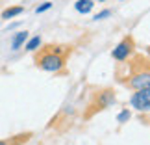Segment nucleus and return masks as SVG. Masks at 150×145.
Segmentation results:
<instances>
[{
	"label": "nucleus",
	"instance_id": "1",
	"mask_svg": "<svg viewBox=\"0 0 150 145\" xmlns=\"http://www.w3.org/2000/svg\"><path fill=\"white\" fill-rule=\"evenodd\" d=\"M115 78L132 91L150 86V49L146 52H132L126 60L117 63Z\"/></svg>",
	"mask_w": 150,
	"mask_h": 145
},
{
	"label": "nucleus",
	"instance_id": "2",
	"mask_svg": "<svg viewBox=\"0 0 150 145\" xmlns=\"http://www.w3.org/2000/svg\"><path fill=\"white\" fill-rule=\"evenodd\" d=\"M72 52V47L69 45H43L41 49L33 50V61L41 71L47 73H56L59 74L65 71L67 60Z\"/></svg>",
	"mask_w": 150,
	"mask_h": 145
},
{
	"label": "nucleus",
	"instance_id": "3",
	"mask_svg": "<svg viewBox=\"0 0 150 145\" xmlns=\"http://www.w3.org/2000/svg\"><path fill=\"white\" fill-rule=\"evenodd\" d=\"M115 101H117V97H115V91L111 88L95 89L93 93L89 95L87 104H85V110H83V115H82L83 121H89L98 112H104L106 108H109L111 104H115Z\"/></svg>",
	"mask_w": 150,
	"mask_h": 145
},
{
	"label": "nucleus",
	"instance_id": "4",
	"mask_svg": "<svg viewBox=\"0 0 150 145\" xmlns=\"http://www.w3.org/2000/svg\"><path fill=\"white\" fill-rule=\"evenodd\" d=\"M132 108H135L137 112H150V86L143 89H137L130 99Z\"/></svg>",
	"mask_w": 150,
	"mask_h": 145
},
{
	"label": "nucleus",
	"instance_id": "5",
	"mask_svg": "<svg viewBox=\"0 0 150 145\" xmlns=\"http://www.w3.org/2000/svg\"><path fill=\"white\" fill-rule=\"evenodd\" d=\"M134 50H135V39L132 37V36H126L122 41H120L117 47L113 49L111 56H113L115 61H122V60H126V58H128Z\"/></svg>",
	"mask_w": 150,
	"mask_h": 145
},
{
	"label": "nucleus",
	"instance_id": "6",
	"mask_svg": "<svg viewBox=\"0 0 150 145\" xmlns=\"http://www.w3.org/2000/svg\"><path fill=\"white\" fill-rule=\"evenodd\" d=\"M32 138H33V132H21V134H15V136L0 140V145H24V143L30 141Z\"/></svg>",
	"mask_w": 150,
	"mask_h": 145
},
{
	"label": "nucleus",
	"instance_id": "7",
	"mask_svg": "<svg viewBox=\"0 0 150 145\" xmlns=\"http://www.w3.org/2000/svg\"><path fill=\"white\" fill-rule=\"evenodd\" d=\"M28 39V32H17L13 39H11V49L13 50H19L22 45H24V41Z\"/></svg>",
	"mask_w": 150,
	"mask_h": 145
},
{
	"label": "nucleus",
	"instance_id": "8",
	"mask_svg": "<svg viewBox=\"0 0 150 145\" xmlns=\"http://www.w3.org/2000/svg\"><path fill=\"white\" fill-rule=\"evenodd\" d=\"M22 11H24V6H11V8L2 11V19H13V17L21 15Z\"/></svg>",
	"mask_w": 150,
	"mask_h": 145
},
{
	"label": "nucleus",
	"instance_id": "9",
	"mask_svg": "<svg viewBox=\"0 0 150 145\" xmlns=\"http://www.w3.org/2000/svg\"><path fill=\"white\" fill-rule=\"evenodd\" d=\"M76 9L80 11V13H89V11L93 9V0H78Z\"/></svg>",
	"mask_w": 150,
	"mask_h": 145
},
{
	"label": "nucleus",
	"instance_id": "10",
	"mask_svg": "<svg viewBox=\"0 0 150 145\" xmlns=\"http://www.w3.org/2000/svg\"><path fill=\"white\" fill-rule=\"evenodd\" d=\"M39 45H41V37H39V36H35V37H33L32 39V41H28V45H26V50H35L37 47H39Z\"/></svg>",
	"mask_w": 150,
	"mask_h": 145
},
{
	"label": "nucleus",
	"instance_id": "11",
	"mask_svg": "<svg viewBox=\"0 0 150 145\" xmlns=\"http://www.w3.org/2000/svg\"><path fill=\"white\" fill-rule=\"evenodd\" d=\"M50 8H52V4H50V2H45L43 6H39L35 11H37V13H43V11H47V9H50Z\"/></svg>",
	"mask_w": 150,
	"mask_h": 145
},
{
	"label": "nucleus",
	"instance_id": "12",
	"mask_svg": "<svg viewBox=\"0 0 150 145\" xmlns=\"http://www.w3.org/2000/svg\"><path fill=\"white\" fill-rule=\"evenodd\" d=\"M126 119H130V112H128V110H124V112L119 115V123H124Z\"/></svg>",
	"mask_w": 150,
	"mask_h": 145
},
{
	"label": "nucleus",
	"instance_id": "13",
	"mask_svg": "<svg viewBox=\"0 0 150 145\" xmlns=\"http://www.w3.org/2000/svg\"><path fill=\"white\" fill-rule=\"evenodd\" d=\"M109 15H111V11H109V9H104V11H100V13L95 17V19L98 21V19H104V17H109Z\"/></svg>",
	"mask_w": 150,
	"mask_h": 145
},
{
	"label": "nucleus",
	"instance_id": "14",
	"mask_svg": "<svg viewBox=\"0 0 150 145\" xmlns=\"http://www.w3.org/2000/svg\"><path fill=\"white\" fill-rule=\"evenodd\" d=\"M98 2H104V0H98Z\"/></svg>",
	"mask_w": 150,
	"mask_h": 145
}]
</instances>
